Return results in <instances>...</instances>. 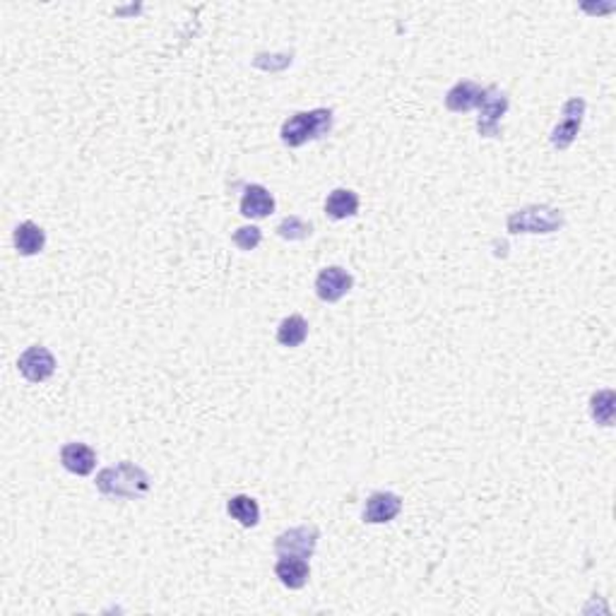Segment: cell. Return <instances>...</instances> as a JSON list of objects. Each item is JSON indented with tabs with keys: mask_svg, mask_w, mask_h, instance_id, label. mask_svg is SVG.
I'll return each mask as SVG.
<instances>
[{
	"mask_svg": "<svg viewBox=\"0 0 616 616\" xmlns=\"http://www.w3.org/2000/svg\"><path fill=\"white\" fill-rule=\"evenodd\" d=\"M94 484H97L99 494H104L108 499L123 501L142 499L145 494H150L152 486L150 475L140 465L130 462V460H123L118 465L101 470Z\"/></svg>",
	"mask_w": 616,
	"mask_h": 616,
	"instance_id": "cell-1",
	"label": "cell"
},
{
	"mask_svg": "<svg viewBox=\"0 0 616 616\" xmlns=\"http://www.w3.org/2000/svg\"><path fill=\"white\" fill-rule=\"evenodd\" d=\"M333 128V111L330 108H313L299 111L282 123L280 138L287 147H301L306 142L320 140Z\"/></svg>",
	"mask_w": 616,
	"mask_h": 616,
	"instance_id": "cell-2",
	"label": "cell"
},
{
	"mask_svg": "<svg viewBox=\"0 0 616 616\" xmlns=\"http://www.w3.org/2000/svg\"><path fill=\"white\" fill-rule=\"evenodd\" d=\"M506 226L510 233H554L564 226V212L547 205H530L509 215Z\"/></svg>",
	"mask_w": 616,
	"mask_h": 616,
	"instance_id": "cell-3",
	"label": "cell"
},
{
	"mask_svg": "<svg viewBox=\"0 0 616 616\" xmlns=\"http://www.w3.org/2000/svg\"><path fill=\"white\" fill-rule=\"evenodd\" d=\"M509 94L501 92L499 87H484L482 101H479V118H477V133L482 138H499L501 118L509 111Z\"/></svg>",
	"mask_w": 616,
	"mask_h": 616,
	"instance_id": "cell-4",
	"label": "cell"
},
{
	"mask_svg": "<svg viewBox=\"0 0 616 616\" xmlns=\"http://www.w3.org/2000/svg\"><path fill=\"white\" fill-rule=\"evenodd\" d=\"M318 540H320V530L316 525L292 527V530H287L275 540V554L277 557L311 558L316 554Z\"/></svg>",
	"mask_w": 616,
	"mask_h": 616,
	"instance_id": "cell-5",
	"label": "cell"
},
{
	"mask_svg": "<svg viewBox=\"0 0 616 616\" xmlns=\"http://www.w3.org/2000/svg\"><path fill=\"white\" fill-rule=\"evenodd\" d=\"M585 116V99L583 97H573L564 104V118L561 123L551 130V145L557 150H568L573 140L580 133V125H583Z\"/></svg>",
	"mask_w": 616,
	"mask_h": 616,
	"instance_id": "cell-6",
	"label": "cell"
},
{
	"mask_svg": "<svg viewBox=\"0 0 616 616\" xmlns=\"http://www.w3.org/2000/svg\"><path fill=\"white\" fill-rule=\"evenodd\" d=\"M17 368H20V374L25 375L29 383H43L56 371V359H53V354L46 347L34 344V347L22 351V357L17 359Z\"/></svg>",
	"mask_w": 616,
	"mask_h": 616,
	"instance_id": "cell-7",
	"label": "cell"
},
{
	"mask_svg": "<svg viewBox=\"0 0 616 616\" xmlns=\"http://www.w3.org/2000/svg\"><path fill=\"white\" fill-rule=\"evenodd\" d=\"M354 287V277L340 265L325 267L316 277V294L320 301L335 304V301L344 299Z\"/></svg>",
	"mask_w": 616,
	"mask_h": 616,
	"instance_id": "cell-8",
	"label": "cell"
},
{
	"mask_svg": "<svg viewBox=\"0 0 616 616\" xmlns=\"http://www.w3.org/2000/svg\"><path fill=\"white\" fill-rule=\"evenodd\" d=\"M402 510V499L398 494L392 492H375L367 499V506H364V520L368 525H383L391 523L395 517L400 516Z\"/></svg>",
	"mask_w": 616,
	"mask_h": 616,
	"instance_id": "cell-9",
	"label": "cell"
},
{
	"mask_svg": "<svg viewBox=\"0 0 616 616\" xmlns=\"http://www.w3.org/2000/svg\"><path fill=\"white\" fill-rule=\"evenodd\" d=\"M60 462L67 472H73L77 477L92 475L97 467V453L90 448L87 443H66L60 448Z\"/></svg>",
	"mask_w": 616,
	"mask_h": 616,
	"instance_id": "cell-10",
	"label": "cell"
},
{
	"mask_svg": "<svg viewBox=\"0 0 616 616\" xmlns=\"http://www.w3.org/2000/svg\"><path fill=\"white\" fill-rule=\"evenodd\" d=\"M275 212V198L265 186L250 184L246 186L241 198V215L249 219H265Z\"/></svg>",
	"mask_w": 616,
	"mask_h": 616,
	"instance_id": "cell-11",
	"label": "cell"
},
{
	"mask_svg": "<svg viewBox=\"0 0 616 616\" xmlns=\"http://www.w3.org/2000/svg\"><path fill=\"white\" fill-rule=\"evenodd\" d=\"M484 87H479L472 80H460L455 87H450L448 94H446V108L453 111V114H465V111H472V108L479 107L482 101Z\"/></svg>",
	"mask_w": 616,
	"mask_h": 616,
	"instance_id": "cell-12",
	"label": "cell"
},
{
	"mask_svg": "<svg viewBox=\"0 0 616 616\" xmlns=\"http://www.w3.org/2000/svg\"><path fill=\"white\" fill-rule=\"evenodd\" d=\"M275 575L280 578V583H282L284 588H289V590H301V588L308 583L311 568H308L306 558L280 557V561L275 564Z\"/></svg>",
	"mask_w": 616,
	"mask_h": 616,
	"instance_id": "cell-13",
	"label": "cell"
},
{
	"mask_svg": "<svg viewBox=\"0 0 616 616\" xmlns=\"http://www.w3.org/2000/svg\"><path fill=\"white\" fill-rule=\"evenodd\" d=\"M359 212V195L350 188H335L328 201H325V215L335 219V222H342V219H350Z\"/></svg>",
	"mask_w": 616,
	"mask_h": 616,
	"instance_id": "cell-14",
	"label": "cell"
},
{
	"mask_svg": "<svg viewBox=\"0 0 616 616\" xmlns=\"http://www.w3.org/2000/svg\"><path fill=\"white\" fill-rule=\"evenodd\" d=\"M12 239H15V249L20 256H36L46 246V233H43L42 226L34 225V222H22L15 229Z\"/></svg>",
	"mask_w": 616,
	"mask_h": 616,
	"instance_id": "cell-15",
	"label": "cell"
},
{
	"mask_svg": "<svg viewBox=\"0 0 616 616\" xmlns=\"http://www.w3.org/2000/svg\"><path fill=\"white\" fill-rule=\"evenodd\" d=\"M226 513L241 525V527H256L260 523V506L258 501L250 499L246 494L232 496L226 503Z\"/></svg>",
	"mask_w": 616,
	"mask_h": 616,
	"instance_id": "cell-16",
	"label": "cell"
},
{
	"mask_svg": "<svg viewBox=\"0 0 616 616\" xmlns=\"http://www.w3.org/2000/svg\"><path fill=\"white\" fill-rule=\"evenodd\" d=\"M308 337V323L301 316L284 318L282 323L277 325V342L282 347H301Z\"/></svg>",
	"mask_w": 616,
	"mask_h": 616,
	"instance_id": "cell-17",
	"label": "cell"
},
{
	"mask_svg": "<svg viewBox=\"0 0 616 616\" xmlns=\"http://www.w3.org/2000/svg\"><path fill=\"white\" fill-rule=\"evenodd\" d=\"M590 415L597 424H614V391L595 392L590 398Z\"/></svg>",
	"mask_w": 616,
	"mask_h": 616,
	"instance_id": "cell-18",
	"label": "cell"
},
{
	"mask_svg": "<svg viewBox=\"0 0 616 616\" xmlns=\"http://www.w3.org/2000/svg\"><path fill=\"white\" fill-rule=\"evenodd\" d=\"M311 232H313L311 222H304L299 217H284L282 222L277 225V233L287 241H304V239L311 236Z\"/></svg>",
	"mask_w": 616,
	"mask_h": 616,
	"instance_id": "cell-19",
	"label": "cell"
},
{
	"mask_svg": "<svg viewBox=\"0 0 616 616\" xmlns=\"http://www.w3.org/2000/svg\"><path fill=\"white\" fill-rule=\"evenodd\" d=\"M232 241L241 250H253L258 249L260 241H263V232H260L258 226H239L233 232Z\"/></svg>",
	"mask_w": 616,
	"mask_h": 616,
	"instance_id": "cell-20",
	"label": "cell"
}]
</instances>
